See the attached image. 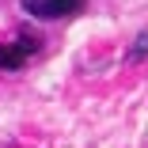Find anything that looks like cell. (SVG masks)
Returning <instances> with one entry per match:
<instances>
[{
  "label": "cell",
  "mask_w": 148,
  "mask_h": 148,
  "mask_svg": "<svg viewBox=\"0 0 148 148\" xmlns=\"http://www.w3.org/2000/svg\"><path fill=\"white\" fill-rule=\"evenodd\" d=\"M23 12H31L38 19H57V15L84 12V0H23Z\"/></svg>",
  "instance_id": "1"
},
{
  "label": "cell",
  "mask_w": 148,
  "mask_h": 148,
  "mask_svg": "<svg viewBox=\"0 0 148 148\" xmlns=\"http://www.w3.org/2000/svg\"><path fill=\"white\" fill-rule=\"evenodd\" d=\"M27 57L15 49V46H0V69H23Z\"/></svg>",
  "instance_id": "2"
},
{
  "label": "cell",
  "mask_w": 148,
  "mask_h": 148,
  "mask_svg": "<svg viewBox=\"0 0 148 148\" xmlns=\"http://www.w3.org/2000/svg\"><path fill=\"white\" fill-rule=\"evenodd\" d=\"M129 57H133V61H140V57H148V31H140V34H137V46L129 49Z\"/></svg>",
  "instance_id": "3"
}]
</instances>
